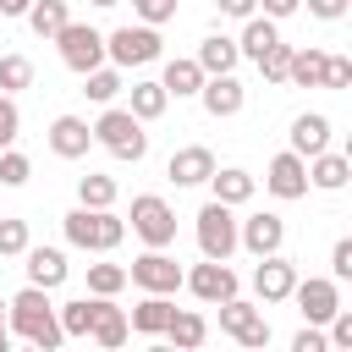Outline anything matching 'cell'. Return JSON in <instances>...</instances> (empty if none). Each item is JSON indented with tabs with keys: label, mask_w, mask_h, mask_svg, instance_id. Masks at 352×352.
<instances>
[{
	"label": "cell",
	"mask_w": 352,
	"mask_h": 352,
	"mask_svg": "<svg viewBox=\"0 0 352 352\" xmlns=\"http://www.w3.org/2000/svg\"><path fill=\"white\" fill-rule=\"evenodd\" d=\"M6 324H11V336L33 341L38 352H55V346L66 341V330H60V319H55V308H50V292H44V286H22V292L6 302Z\"/></svg>",
	"instance_id": "1"
},
{
	"label": "cell",
	"mask_w": 352,
	"mask_h": 352,
	"mask_svg": "<svg viewBox=\"0 0 352 352\" xmlns=\"http://www.w3.org/2000/svg\"><path fill=\"white\" fill-rule=\"evenodd\" d=\"M121 236H126V220L110 214V209L77 204V209L66 214V242L82 248V253H110V248H121Z\"/></svg>",
	"instance_id": "2"
},
{
	"label": "cell",
	"mask_w": 352,
	"mask_h": 352,
	"mask_svg": "<svg viewBox=\"0 0 352 352\" xmlns=\"http://www.w3.org/2000/svg\"><path fill=\"white\" fill-rule=\"evenodd\" d=\"M94 143H104L116 160H132V165L148 154V132H143V121H138L132 110H116V104L94 121Z\"/></svg>",
	"instance_id": "3"
},
{
	"label": "cell",
	"mask_w": 352,
	"mask_h": 352,
	"mask_svg": "<svg viewBox=\"0 0 352 352\" xmlns=\"http://www.w3.org/2000/svg\"><path fill=\"white\" fill-rule=\"evenodd\" d=\"M160 55H165V38H160V28H148V22L104 33V60H116V66H148V60H160Z\"/></svg>",
	"instance_id": "4"
},
{
	"label": "cell",
	"mask_w": 352,
	"mask_h": 352,
	"mask_svg": "<svg viewBox=\"0 0 352 352\" xmlns=\"http://www.w3.org/2000/svg\"><path fill=\"white\" fill-rule=\"evenodd\" d=\"M198 253L204 258H231L236 253V214H231V204L209 198L198 209Z\"/></svg>",
	"instance_id": "5"
},
{
	"label": "cell",
	"mask_w": 352,
	"mask_h": 352,
	"mask_svg": "<svg viewBox=\"0 0 352 352\" xmlns=\"http://www.w3.org/2000/svg\"><path fill=\"white\" fill-rule=\"evenodd\" d=\"M132 231H138L148 248H170V242H176V209H170L160 192H138V198H132Z\"/></svg>",
	"instance_id": "6"
},
{
	"label": "cell",
	"mask_w": 352,
	"mask_h": 352,
	"mask_svg": "<svg viewBox=\"0 0 352 352\" xmlns=\"http://www.w3.org/2000/svg\"><path fill=\"white\" fill-rule=\"evenodd\" d=\"M55 44H60V60H66L77 77L94 72V66H104V33L88 28V22H66V28L55 33Z\"/></svg>",
	"instance_id": "7"
},
{
	"label": "cell",
	"mask_w": 352,
	"mask_h": 352,
	"mask_svg": "<svg viewBox=\"0 0 352 352\" xmlns=\"http://www.w3.org/2000/svg\"><path fill=\"white\" fill-rule=\"evenodd\" d=\"M182 286H192L198 302H226V297H236V270L226 258H204V264L182 270Z\"/></svg>",
	"instance_id": "8"
},
{
	"label": "cell",
	"mask_w": 352,
	"mask_h": 352,
	"mask_svg": "<svg viewBox=\"0 0 352 352\" xmlns=\"http://www.w3.org/2000/svg\"><path fill=\"white\" fill-rule=\"evenodd\" d=\"M126 280H132V286H143V292H176V286H182V264H176L165 248H148V253H138V258H132Z\"/></svg>",
	"instance_id": "9"
},
{
	"label": "cell",
	"mask_w": 352,
	"mask_h": 352,
	"mask_svg": "<svg viewBox=\"0 0 352 352\" xmlns=\"http://www.w3.org/2000/svg\"><path fill=\"white\" fill-rule=\"evenodd\" d=\"M292 297H297V314H302L308 324H324V319L341 308V280H330V275H308V280L292 286Z\"/></svg>",
	"instance_id": "10"
},
{
	"label": "cell",
	"mask_w": 352,
	"mask_h": 352,
	"mask_svg": "<svg viewBox=\"0 0 352 352\" xmlns=\"http://www.w3.org/2000/svg\"><path fill=\"white\" fill-rule=\"evenodd\" d=\"M280 242H286V220H280V214L258 209V214L236 220V248H248L253 258H264V253H280Z\"/></svg>",
	"instance_id": "11"
},
{
	"label": "cell",
	"mask_w": 352,
	"mask_h": 352,
	"mask_svg": "<svg viewBox=\"0 0 352 352\" xmlns=\"http://www.w3.org/2000/svg\"><path fill=\"white\" fill-rule=\"evenodd\" d=\"M264 187H270L280 204L302 198V192H308V160H302V154H292V148H286V154H275V160H270V170H264Z\"/></svg>",
	"instance_id": "12"
},
{
	"label": "cell",
	"mask_w": 352,
	"mask_h": 352,
	"mask_svg": "<svg viewBox=\"0 0 352 352\" xmlns=\"http://www.w3.org/2000/svg\"><path fill=\"white\" fill-rule=\"evenodd\" d=\"M292 286H297V264L280 258V253H264L258 270H253V292H258V302H286Z\"/></svg>",
	"instance_id": "13"
},
{
	"label": "cell",
	"mask_w": 352,
	"mask_h": 352,
	"mask_svg": "<svg viewBox=\"0 0 352 352\" xmlns=\"http://www.w3.org/2000/svg\"><path fill=\"white\" fill-rule=\"evenodd\" d=\"M198 99H204V110L214 116V121H231L242 104H248V88L231 77V72H214V77H204V88H198Z\"/></svg>",
	"instance_id": "14"
},
{
	"label": "cell",
	"mask_w": 352,
	"mask_h": 352,
	"mask_svg": "<svg viewBox=\"0 0 352 352\" xmlns=\"http://www.w3.org/2000/svg\"><path fill=\"white\" fill-rule=\"evenodd\" d=\"M209 170H214V154H209L204 143H187V148H176V154L165 160V176H170L176 187H204Z\"/></svg>",
	"instance_id": "15"
},
{
	"label": "cell",
	"mask_w": 352,
	"mask_h": 352,
	"mask_svg": "<svg viewBox=\"0 0 352 352\" xmlns=\"http://www.w3.org/2000/svg\"><path fill=\"white\" fill-rule=\"evenodd\" d=\"M50 148H55L60 160H82V154L94 148V126H88L82 116H55V121H50Z\"/></svg>",
	"instance_id": "16"
},
{
	"label": "cell",
	"mask_w": 352,
	"mask_h": 352,
	"mask_svg": "<svg viewBox=\"0 0 352 352\" xmlns=\"http://www.w3.org/2000/svg\"><path fill=\"white\" fill-rule=\"evenodd\" d=\"M22 258H28V264H22V270H28V286H44V292H55V286L66 280V270H72L60 248H33V242H28Z\"/></svg>",
	"instance_id": "17"
},
{
	"label": "cell",
	"mask_w": 352,
	"mask_h": 352,
	"mask_svg": "<svg viewBox=\"0 0 352 352\" xmlns=\"http://www.w3.org/2000/svg\"><path fill=\"white\" fill-rule=\"evenodd\" d=\"M319 148H330V116L308 110V116H297V121H292V154L314 160Z\"/></svg>",
	"instance_id": "18"
},
{
	"label": "cell",
	"mask_w": 352,
	"mask_h": 352,
	"mask_svg": "<svg viewBox=\"0 0 352 352\" xmlns=\"http://www.w3.org/2000/svg\"><path fill=\"white\" fill-rule=\"evenodd\" d=\"M346 176H352V160H346V154L319 148V154L308 160V187H319V192H341V187H346Z\"/></svg>",
	"instance_id": "19"
},
{
	"label": "cell",
	"mask_w": 352,
	"mask_h": 352,
	"mask_svg": "<svg viewBox=\"0 0 352 352\" xmlns=\"http://www.w3.org/2000/svg\"><path fill=\"white\" fill-rule=\"evenodd\" d=\"M209 187H214V198H220V204H231V209H236V204H248V198H253L258 176H248L242 165H226V170L214 165V170H209Z\"/></svg>",
	"instance_id": "20"
},
{
	"label": "cell",
	"mask_w": 352,
	"mask_h": 352,
	"mask_svg": "<svg viewBox=\"0 0 352 352\" xmlns=\"http://www.w3.org/2000/svg\"><path fill=\"white\" fill-rule=\"evenodd\" d=\"M126 330H132V324H126V314H121L110 297H99V302H94V324H88V341H99V346H121V341H126Z\"/></svg>",
	"instance_id": "21"
},
{
	"label": "cell",
	"mask_w": 352,
	"mask_h": 352,
	"mask_svg": "<svg viewBox=\"0 0 352 352\" xmlns=\"http://www.w3.org/2000/svg\"><path fill=\"white\" fill-rule=\"evenodd\" d=\"M170 314H176V308H170V292H148V297L132 308V319H126V324H132L138 336H160V330L170 324Z\"/></svg>",
	"instance_id": "22"
},
{
	"label": "cell",
	"mask_w": 352,
	"mask_h": 352,
	"mask_svg": "<svg viewBox=\"0 0 352 352\" xmlns=\"http://www.w3.org/2000/svg\"><path fill=\"white\" fill-rule=\"evenodd\" d=\"M198 66H204V77H214V72H236V38H226V33H209L204 44H198V55H192Z\"/></svg>",
	"instance_id": "23"
},
{
	"label": "cell",
	"mask_w": 352,
	"mask_h": 352,
	"mask_svg": "<svg viewBox=\"0 0 352 352\" xmlns=\"http://www.w3.org/2000/svg\"><path fill=\"white\" fill-rule=\"evenodd\" d=\"M165 94H176V99H187V94H198L204 88V66L192 60V55H176V60H165Z\"/></svg>",
	"instance_id": "24"
},
{
	"label": "cell",
	"mask_w": 352,
	"mask_h": 352,
	"mask_svg": "<svg viewBox=\"0 0 352 352\" xmlns=\"http://www.w3.org/2000/svg\"><path fill=\"white\" fill-rule=\"evenodd\" d=\"M275 38H280V33H275V22L253 11V16H242V38H236V55H248V60H258V55H264V50H270Z\"/></svg>",
	"instance_id": "25"
},
{
	"label": "cell",
	"mask_w": 352,
	"mask_h": 352,
	"mask_svg": "<svg viewBox=\"0 0 352 352\" xmlns=\"http://www.w3.org/2000/svg\"><path fill=\"white\" fill-rule=\"evenodd\" d=\"M160 336H165L170 346H182V352H192V346H204V336H209V324H204V314H182V308H176V314H170V324H165Z\"/></svg>",
	"instance_id": "26"
},
{
	"label": "cell",
	"mask_w": 352,
	"mask_h": 352,
	"mask_svg": "<svg viewBox=\"0 0 352 352\" xmlns=\"http://www.w3.org/2000/svg\"><path fill=\"white\" fill-rule=\"evenodd\" d=\"M165 104H170L165 82H148V77H143V82H132V104H126V110H132L138 121H160V116H165Z\"/></svg>",
	"instance_id": "27"
},
{
	"label": "cell",
	"mask_w": 352,
	"mask_h": 352,
	"mask_svg": "<svg viewBox=\"0 0 352 352\" xmlns=\"http://www.w3.org/2000/svg\"><path fill=\"white\" fill-rule=\"evenodd\" d=\"M72 22V11H66V0H33L28 6V28L38 33V38H55L60 28Z\"/></svg>",
	"instance_id": "28"
},
{
	"label": "cell",
	"mask_w": 352,
	"mask_h": 352,
	"mask_svg": "<svg viewBox=\"0 0 352 352\" xmlns=\"http://www.w3.org/2000/svg\"><path fill=\"white\" fill-rule=\"evenodd\" d=\"M286 82H297V88H319V82H324V50H292Z\"/></svg>",
	"instance_id": "29"
},
{
	"label": "cell",
	"mask_w": 352,
	"mask_h": 352,
	"mask_svg": "<svg viewBox=\"0 0 352 352\" xmlns=\"http://www.w3.org/2000/svg\"><path fill=\"white\" fill-rule=\"evenodd\" d=\"M77 204H88V209H110V204H116V176H99V170L77 176Z\"/></svg>",
	"instance_id": "30"
},
{
	"label": "cell",
	"mask_w": 352,
	"mask_h": 352,
	"mask_svg": "<svg viewBox=\"0 0 352 352\" xmlns=\"http://www.w3.org/2000/svg\"><path fill=\"white\" fill-rule=\"evenodd\" d=\"M82 94H88L94 104H110V99L121 94V72H110V66H94V72H82Z\"/></svg>",
	"instance_id": "31"
},
{
	"label": "cell",
	"mask_w": 352,
	"mask_h": 352,
	"mask_svg": "<svg viewBox=\"0 0 352 352\" xmlns=\"http://www.w3.org/2000/svg\"><path fill=\"white\" fill-rule=\"evenodd\" d=\"M94 302H99V297H77V302H60V308H55L60 330H66V336H88V324H94Z\"/></svg>",
	"instance_id": "32"
},
{
	"label": "cell",
	"mask_w": 352,
	"mask_h": 352,
	"mask_svg": "<svg viewBox=\"0 0 352 352\" xmlns=\"http://www.w3.org/2000/svg\"><path fill=\"white\" fill-rule=\"evenodd\" d=\"M214 308H220V330H226V336H242V330L258 319V308L242 302V297H226V302H214Z\"/></svg>",
	"instance_id": "33"
},
{
	"label": "cell",
	"mask_w": 352,
	"mask_h": 352,
	"mask_svg": "<svg viewBox=\"0 0 352 352\" xmlns=\"http://www.w3.org/2000/svg\"><path fill=\"white\" fill-rule=\"evenodd\" d=\"M33 82V60L28 55H0V94H22Z\"/></svg>",
	"instance_id": "34"
},
{
	"label": "cell",
	"mask_w": 352,
	"mask_h": 352,
	"mask_svg": "<svg viewBox=\"0 0 352 352\" xmlns=\"http://www.w3.org/2000/svg\"><path fill=\"white\" fill-rule=\"evenodd\" d=\"M126 286V270L121 264H88V292L94 297H116Z\"/></svg>",
	"instance_id": "35"
},
{
	"label": "cell",
	"mask_w": 352,
	"mask_h": 352,
	"mask_svg": "<svg viewBox=\"0 0 352 352\" xmlns=\"http://www.w3.org/2000/svg\"><path fill=\"white\" fill-rule=\"evenodd\" d=\"M253 66L264 72V82H286V66H292V44H280V38H275V44H270V50H264Z\"/></svg>",
	"instance_id": "36"
},
{
	"label": "cell",
	"mask_w": 352,
	"mask_h": 352,
	"mask_svg": "<svg viewBox=\"0 0 352 352\" xmlns=\"http://www.w3.org/2000/svg\"><path fill=\"white\" fill-rule=\"evenodd\" d=\"M28 176H33L28 154H16V148H0V187H28Z\"/></svg>",
	"instance_id": "37"
},
{
	"label": "cell",
	"mask_w": 352,
	"mask_h": 352,
	"mask_svg": "<svg viewBox=\"0 0 352 352\" xmlns=\"http://www.w3.org/2000/svg\"><path fill=\"white\" fill-rule=\"evenodd\" d=\"M22 248H28V220L0 214V258H22Z\"/></svg>",
	"instance_id": "38"
},
{
	"label": "cell",
	"mask_w": 352,
	"mask_h": 352,
	"mask_svg": "<svg viewBox=\"0 0 352 352\" xmlns=\"http://www.w3.org/2000/svg\"><path fill=\"white\" fill-rule=\"evenodd\" d=\"M16 132H22V110H16V99H11V94H0V148H11V143H16Z\"/></svg>",
	"instance_id": "39"
},
{
	"label": "cell",
	"mask_w": 352,
	"mask_h": 352,
	"mask_svg": "<svg viewBox=\"0 0 352 352\" xmlns=\"http://www.w3.org/2000/svg\"><path fill=\"white\" fill-rule=\"evenodd\" d=\"M132 11H138L148 28H160V22H170V16H176V0H132Z\"/></svg>",
	"instance_id": "40"
},
{
	"label": "cell",
	"mask_w": 352,
	"mask_h": 352,
	"mask_svg": "<svg viewBox=\"0 0 352 352\" xmlns=\"http://www.w3.org/2000/svg\"><path fill=\"white\" fill-rule=\"evenodd\" d=\"M352 82V60L346 55H324V82L319 88H346Z\"/></svg>",
	"instance_id": "41"
},
{
	"label": "cell",
	"mask_w": 352,
	"mask_h": 352,
	"mask_svg": "<svg viewBox=\"0 0 352 352\" xmlns=\"http://www.w3.org/2000/svg\"><path fill=\"white\" fill-rule=\"evenodd\" d=\"M330 280H352V236H341L330 248Z\"/></svg>",
	"instance_id": "42"
},
{
	"label": "cell",
	"mask_w": 352,
	"mask_h": 352,
	"mask_svg": "<svg viewBox=\"0 0 352 352\" xmlns=\"http://www.w3.org/2000/svg\"><path fill=\"white\" fill-rule=\"evenodd\" d=\"M324 346H330V341H324L319 324H302V330L292 336V352H324Z\"/></svg>",
	"instance_id": "43"
},
{
	"label": "cell",
	"mask_w": 352,
	"mask_h": 352,
	"mask_svg": "<svg viewBox=\"0 0 352 352\" xmlns=\"http://www.w3.org/2000/svg\"><path fill=\"white\" fill-rule=\"evenodd\" d=\"M236 341H242V346H270V319L258 314V319H253V324H248V330H242Z\"/></svg>",
	"instance_id": "44"
},
{
	"label": "cell",
	"mask_w": 352,
	"mask_h": 352,
	"mask_svg": "<svg viewBox=\"0 0 352 352\" xmlns=\"http://www.w3.org/2000/svg\"><path fill=\"white\" fill-rule=\"evenodd\" d=\"M308 11H314L319 22H341V16H346V0H308Z\"/></svg>",
	"instance_id": "45"
},
{
	"label": "cell",
	"mask_w": 352,
	"mask_h": 352,
	"mask_svg": "<svg viewBox=\"0 0 352 352\" xmlns=\"http://www.w3.org/2000/svg\"><path fill=\"white\" fill-rule=\"evenodd\" d=\"M258 6H264V16H270V22H280V16H292L302 0H258Z\"/></svg>",
	"instance_id": "46"
},
{
	"label": "cell",
	"mask_w": 352,
	"mask_h": 352,
	"mask_svg": "<svg viewBox=\"0 0 352 352\" xmlns=\"http://www.w3.org/2000/svg\"><path fill=\"white\" fill-rule=\"evenodd\" d=\"M220 11L242 22V16H253V11H258V0H220Z\"/></svg>",
	"instance_id": "47"
},
{
	"label": "cell",
	"mask_w": 352,
	"mask_h": 352,
	"mask_svg": "<svg viewBox=\"0 0 352 352\" xmlns=\"http://www.w3.org/2000/svg\"><path fill=\"white\" fill-rule=\"evenodd\" d=\"M33 0H0V16H28Z\"/></svg>",
	"instance_id": "48"
},
{
	"label": "cell",
	"mask_w": 352,
	"mask_h": 352,
	"mask_svg": "<svg viewBox=\"0 0 352 352\" xmlns=\"http://www.w3.org/2000/svg\"><path fill=\"white\" fill-rule=\"evenodd\" d=\"M11 346V324H6V302H0V352Z\"/></svg>",
	"instance_id": "49"
},
{
	"label": "cell",
	"mask_w": 352,
	"mask_h": 352,
	"mask_svg": "<svg viewBox=\"0 0 352 352\" xmlns=\"http://www.w3.org/2000/svg\"><path fill=\"white\" fill-rule=\"evenodd\" d=\"M88 6H99V11H110V6H121V0H88Z\"/></svg>",
	"instance_id": "50"
}]
</instances>
